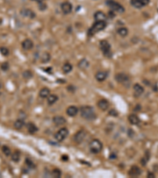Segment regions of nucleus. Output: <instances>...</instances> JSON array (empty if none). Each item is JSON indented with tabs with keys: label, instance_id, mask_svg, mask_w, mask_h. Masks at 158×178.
Wrapping results in <instances>:
<instances>
[{
	"label": "nucleus",
	"instance_id": "nucleus-1",
	"mask_svg": "<svg viewBox=\"0 0 158 178\" xmlns=\"http://www.w3.org/2000/svg\"><path fill=\"white\" fill-rule=\"evenodd\" d=\"M81 116L82 118L87 120H94L96 118V112L93 107L91 106H82L80 109Z\"/></svg>",
	"mask_w": 158,
	"mask_h": 178
},
{
	"label": "nucleus",
	"instance_id": "nucleus-2",
	"mask_svg": "<svg viewBox=\"0 0 158 178\" xmlns=\"http://www.w3.org/2000/svg\"><path fill=\"white\" fill-rule=\"evenodd\" d=\"M103 149L102 143L98 139H93L89 143V150L93 153H98Z\"/></svg>",
	"mask_w": 158,
	"mask_h": 178
},
{
	"label": "nucleus",
	"instance_id": "nucleus-3",
	"mask_svg": "<svg viewBox=\"0 0 158 178\" xmlns=\"http://www.w3.org/2000/svg\"><path fill=\"white\" fill-rule=\"evenodd\" d=\"M106 27V23L105 21H96V23H94V25L92 26L89 31V34L90 36H93L95 33H98V32L103 30Z\"/></svg>",
	"mask_w": 158,
	"mask_h": 178
},
{
	"label": "nucleus",
	"instance_id": "nucleus-4",
	"mask_svg": "<svg viewBox=\"0 0 158 178\" xmlns=\"http://www.w3.org/2000/svg\"><path fill=\"white\" fill-rule=\"evenodd\" d=\"M68 134H69L68 129L66 127H63L56 132V134L55 135V139L58 142H62L67 137Z\"/></svg>",
	"mask_w": 158,
	"mask_h": 178
},
{
	"label": "nucleus",
	"instance_id": "nucleus-5",
	"mask_svg": "<svg viewBox=\"0 0 158 178\" xmlns=\"http://www.w3.org/2000/svg\"><path fill=\"white\" fill-rule=\"evenodd\" d=\"M100 45H101V48L103 52V53L107 56V57L110 58L112 56V53H111V45L107 41V40H101V43H100Z\"/></svg>",
	"mask_w": 158,
	"mask_h": 178
},
{
	"label": "nucleus",
	"instance_id": "nucleus-6",
	"mask_svg": "<svg viewBox=\"0 0 158 178\" xmlns=\"http://www.w3.org/2000/svg\"><path fill=\"white\" fill-rule=\"evenodd\" d=\"M107 4L112 9L115 11V12H117V13H119V14H122L124 12V8L122 5H120L119 3H116L115 2L114 0H107Z\"/></svg>",
	"mask_w": 158,
	"mask_h": 178
},
{
	"label": "nucleus",
	"instance_id": "nucleus-7",
	"mask_svg": "<svg viewBox=\"0 0 158 178\" xmlns=\"http://www.w3.org/2000/svg\"><path fill=\"white\" fill-rule=\"evenodd\" d=\"M86 135V133L84 130H81L79 132H78L75 135H74V141L76 143L78 144H80L83 142V140H84L85 137Z\"/></svg>",
	"mask_w": 158,
	"mask_h": 178
},
{
	"label": "nucleus",
	"instance_id": "nucleus-8",
	"mask_svg": "<svg viewBox=\"0 0 158 178\" xmlns=\"http://www.w3.org/2000/svg\"><path fill=\"white\" fill-rule=\"evenodd\" d=\"M115 80L120 83L125 84V83H128L129 77L127 75L123 74V73H119V74H117L115 75Z\"/></svg>",
	"mask_w": 158,
	"mask_h": 178
},
{
	"label": "nucleus",
	"instance_id": "nucleus-9",
	"mask_svg": "<svg viewBox=\"0 0 158 178\" xmlns=\"http://www.w3.org/2000/svg\"><path fill=\"white\" fill-rule=\"evenodd\" d=\"M141 173H142V171H141V169L137 166V165H133L130 171H129V175L132 177H135V176H138Z\"/></svg>",
	"mask_w": 158,
	"mask_h": 178
},
{
	"label": "nucleus",
	"instance_id": "nucleus-10",
	"mask_svg": "<svg viewBox=\"0 0 158 178\" xmlns=\"http://www.w3.org/2000/svg\"><path fill=\"white\" fill-rule=\"evenodd\" d=\"M61 9L64 14H70L72 10V5L69 2H64L61 5Z\"/></svg>",
	"mask_w": 158,
	"mask_h": 178
},
{
	"label": "nucleus",
	"instance_id": "nucleus-11",
	"mask_svg": "<svg viewBox=\"0 0 158 178\" xmlns=\"http://www.w3.org/2000/svg\"><path fill=\"white\" fill-rule=\"evenodd\" d=\"M97 106L100 108V109H101L102 111H106L107 109L109 108V102L107 100L101 99L97 102Z\"/></svg>",
	"mask_w": 158,
	"mask_h": 178
},
{
	"label": "nucleus",
	"instance_id": "nucleus-12",
	"mask_svg": "<svg viewBox=\"0 0 158 178\" xmlns=\"http://www.w3.org/2000/svg\"><path fill=\"white\" fill-rule=\"evenodd\" d=\"M53 123L56 126H62L66 123V120L63 116H56L53 118Z\"/></svg>",
	"mask_w": 158,
	"mask_h": 178
},
{
	"label": "nucleus",
	"instance_id": "nucleus-13",
	"mask_svg": "<svg viewBox=\"0 0 158 178\" xmlns=\"http://www.w3.org/2000/svg\"><path fill=\"white\" fill-rule=\"evenodd\" d=\"M78 113V109L74 105L70 106L67 108V109H66V114H67L69 116H71V117L75 116Z\"/></svg>",
	"mask_w": 158,
	"mask_h": 178
},
{
	"label": "nucleus",
	"instance_id": "nucleus-14",
	"mask_svg": "<svg viewBox=\"0 0 158 178\" xmlns=\"http://www.w3.org/2000/svg\"><path fill=\"white\" fill-rule=\"evenodd\" d=\"M21 46L23 48V49H25V50H30L33 47V42L30 39H26L22 42Z\"/></svg>",
	"mask_w": 158,
	"mask_h": 178
},
{
	"label": "nucleus",
	"instance_id": "nucleus-15",
	"mask_svg": "<svg viewBox=\"0 0 158 178\" xmlns=\"http://www.w3.org/2000/svg\"><path fill=\"white\" fill-rule=\"evenodd\" d=\"M107 77V73L106 71H99L96 74V79L98 82H103Z\"/></svg>",
	"mask_w": 158,
	"mask_h": 178
},
{
	"label": "nucleus",
	"instance_id": "nucleus-16",
	"mask_svg": "<svg viewBox=\"0 0 158 178\" xmlns=\"http://www.w3.org/2000/svg\"><path fill=\"white\" fill-rule=\"evenodd\" d=\"M134 92L135 96L139 97L144 93V88L139 84H135L134 86Z\"/></svg>",
	"mask_w": 158,
	"mask_h": 178
},
{
	"label": "nucleus",
	"instance_id": "nucleus-17",
	"mask_svg": "<svg viewBox=\"0 0 158 178\" xmlns=\"http://www.w3.org/2000/svg\"><path fill=\"white\" fill-rule=\"evenodd\" d=\"M128 120H129V122L133 125H138L140 123V119L135 114L130 115L129 117H128Z\"/></svg>",
	"mask_w": 158,
	"mask_h": 178
},
{
	"label": "nucleus",
	"instance_id": "nucleus-18",
	"mask_svg": "<svg viewBox=\"0 0 158 178\" xmlns=\"http://www.w3.org/2000/svg\"><path fill=\"white\" fill-rule=\"evenodd\" d=\"M94 18L96 21H104L107 18L106 15L102 12V11H97L94 14Z\"/></svg>",
	"mask_w": 158,
	"mask_h": 178
},
{
	"label": "nucleus",
	"instance_id": "nucleus-19",
	"mask_svg": "<svg viewBox=\"0 0 158 178\" xmlns=\"http://www.w3.org/2000/svg\"><path fill=\"white\" fill-rule=\"evenodd\" d=\"M58 99H59V98H58L57 95L50 94L47 98V104H49V105H52V104H54L58 101Z\"/></svg>",
	"mask_w": 158,
	"mask_h": 178
},
{
	"label": "nucleus",
	"instance_id": "nucleus-20",
	"mask_svg": "<svg viewBox=\"0 0 158 178\" xmlns=\"http://www.w3.org/2000/svg\"><path fill=\"white\" fill-rule=\"evenodd\" d=\"M78 67L81 70H86L89 67V63L88 62V60H86V59H83L81 60L79 63H78Z\"/></svg>",
	"mask_w": 158,
	"mask_h": 178
},
{
	"label": "nucleus",
	"instance_id": "nucleus-21",
	"mask_svg": "<svg viewBox=\"0 0 158 178\" xmlns=\"http://www.w3.org/2000/svg\"><path fill=\"white\" fill-rule=\"evenodd\" d=\"M25 124H26V122H25L24 119H18L15 121L14 126L16 129H21L25 126Z\"/></svg>",
	"mask_w": 158,
	"mask_h": 178
},
{
	"label": "nucleus",
	"instance_id": "nucleus-22",
	"mask_svg": "<svg viewBox=\"0 0 158 178\" xmlns=\"http://www.w3.org/2000/svg\"><path fill=\"white\" fill-rule=\"evenodd\" d=\"M39 95L42 98H47L50 95V90L48 88H43L39 93Z\"/></svg>",
	"mask_w": 158,
	"mask_h": 178
},
{
	"label": "nucleus",
	"instance_id": "nucleus-23",
	"mask_svg": "<svg viewBox=\"0 0 158 178\" xmlns=\"http://www.w3.org/2000/svg\"><path fill=\"white\" fill-rule=\"evenodd\" d=\"M27 128H28L29 132L31 133V134H34V133H36L38 131L37 127L33 123H29L27 124Z\"/></svg>",
	"mask_w": 158,
	"mask_h": 178
},
{
	"label": "nucleus",
	"instance_id": "nucleus-24",
	"mask_svg": "<svg viewBox=\"0 0 158 178\" xmlns=\"http://www.w3.org/2000/svg\"><path fill=\"white\" fill-rule=\"evenodd\" d=\"M21 14H23L24 16H26V17H29L30 18H33L35 17V14L32 10H28V9H24L21 10Z\"/></svg>",
	"mask_w": 158,
	"mask_h": 178
},
{
	"label": "nucleus",
	"instance_id": "nucleus-25",
	"mask_svg": "<svg viewBox=\"0 0 158 178\" xmlns=\"http://www.w3.org/2000/svg\"><path fill=\"white\" fill-rule=\"evenodd\" d=\"M73 69V67L70 63H65L64 65L63 66V71L65 73V74H68V73H70Z\"/></svg>",
	"mask_w": 158,
	"mask_h": 178
},
{
	"label": "nucleus",
	"instance_id": "nucleus-26",
	"mask_svg": "<svg viewBox=\"0 0 158 178\" xmlns=\"http://www.w3.org/2000/svg\"><path fill=\"white\" fill-rule=\"evenodd\" d=\"M20 158H21V153L19 151H18V150L14 151V153L11 156L12 161H14V162H18V161H20Z\"/></svg>",
	"mask_w": 158,
	"mask_h": 178
},
{
	"label": "nucleus",
	"instance_id": "nucleus-27",
	"mask_svg": "<svg viewBox=\"0 0 158 178\" xmlns=\"http://www.w3.org/2000/svg\"><path fill=\"white\" fill-rule=\"evenodd\" d=\"M117 33L121 37H126L128 34V29L125 27H121L117 30Z\"/></svg>",
	"mask_w": 158,
	"mask_h": 178
},
{
	"label": "nucleus",
	"instance_id": "nucleus-28",
	"mask_svg": "<svg viewBox=\"0 0 158 178\" xmlns=\"http://www.w3.org/2000/svg\"><path fill=\"white\" fill-rule=\"evenodd\" d=\"M41 62L42 63H47L50 60H51V55H50L49 53L47 52H45L42 55V56H41Z\"/></svg>",
	"mask_w": 158,
	"mask_h": 178
},
{
	"label": "nucleus",
	"instance_id": "nucleus-29",
	"mask_svg": "<svg viewBox=\"0 0 158 178\" xmlns=\"http://www.w3.org/2000/svg\"><path fill=\"white\" fill-rule=\"evenodd\" d=\"M52 176H54V177L59 178V177L61 176L62 172H61L60 169H53V171H52Z\"/></svg>",
	"mask_w": 158,
	"mask_h": 178
},
{
	"label": "nucleus",
	"instance_id": "nucleus-30",
	"mask_svg": "<svg viewBox=\"0 0 158 178\" xmlns=\"http://www.w3.org/2000/svg\"><path fill=\"white\" fill-rule=\"evenodd\" d=\"M2 150L6 156H10L11 155V150H10V147H8L7 146H3V148H2Z\"/></svg>",
	"mask_w": 158,
	"mask_h": 178
},
{
	"label": "nucleus",
	"instance_id": "nucleus-31",
	"mask_svg": "<svg viewBox=\"0 0 158 178\" xmlns=\"http://www.w3.org/2000/svg\"><path fill=\"white\" fill-rule=\"evenodd\" d=\"M23 77L25 78H26V79H29L32 77V73L30 71V70H26V71H24L23 72Z\"/></svg>",
	"mask_w": 158,
	"mask_h": 178
},
{
	"label": "nucleus",
	"instance_id": "nucleus-32",
	"mask_svg": "<svg viewBox=\"0 0 158 178\" xmlns=\"http://www.w3.org/2000/svg\"><path fill=\"white\" fill-rule=\"evenodd\" d=\"M130 3H131V5L133 6H135L136 8H142V7H143L142 5L140 4V3L138 1V0H131Z\"/></svg>",
	"mask_w": 158,
	"mask_h": 178
},
{
	"label": "nucleus",
	"instance_id": "nucleus-33",
	"mask_svg": "<svg viewBox=\"0 0 158 178\" xmlns=\"http://www.w3.org/2000/svg\"><path fill=\"white\" fill-rule=\"evenodd\" d=\"M0 52H1L2 55H3L5 56L9 55V50H8V48H6L5 47H2L1 48H0Z\"/></svg>",
	"mask_w": 158,
	"mask_h": 178
},
{
	"label": "nucleus",
	"instance_id": "nucleus-34",
	"mask_svg": "<svg viewBox=\"0 0 158 178\" xmlns=\"http://www.w3.org/2000/svg\"><path fill=\"white\" fill-rule=\"evenodd\" d=\"M1 69L3 70H5V71L9 69V64H8L7 62H5V63H3L2 64V65H1Z\"/></svg>",
	"mask_w": 158,
	"mask_h": 178
},
{
	"label": "nucleus",
	"instance_id": "nucleus-35",
	"mask_svg": "<svg viewBox=\"0 0 158 178\" xmlns=\"http://www.w3.org/2000/svg\"><path fill=\"white\" fill-rule=\"evenodd\" d=\"M138 1L140 3V4L142 5V6H145L146 5H148L150 2V0H138Z\"/></svg>",
	"mask_w": 158,
	"mask_h": 178
},
{
	"label": "nucleus",
	"instance_id": "nucleus-36",
	"mask_svg": "<svg viewBox=\"0 0 158 178\" xmlns=\"http://www.w3.org/2000/svg\"><path fill=\"white\" fill-rule=\"evenodd\" d=\"M26 164L28 165V166H29V167H31V168H34V167H35L34 163H33L32 161L30 159H29V158H27V159H26Z\"/></svg>",
	"mask_w": 158,
	"mask_h": 178
},
{
	"label": "nucleus",
	"instance_id": "nucleus-37",
	"mask_svg": "<svg viewBox=\"0 0 158 178\" xmlns=\"http://www.w3.org/2000/svg\"><path fill=\"white\" fill-rule=\"evenodd\" d=\"M40 3V7H39V9L40 10H44L46 8H47V6H46V4H44L43 2L42 3Z\"/></svg>",
	"mask_w": 158,
	"mask_h": 178
},
{
	"label": "nucleus",
	"instance_id": "nucleus-38",
	"mask_svg": "<svg viewBox=\"0 0 158 178\" xmlns=\"http://www.w3.org/2000/svg\"><path fill=\"white\" fill-rule=\"evenodd\" d=\"M109 114H110L111 116H118V112H116L115 110L112 109V110H111V111L109 112Z\"/></svg>",
	"mask_w": 158,
	"mask_h": 178
},
{
	"label": "nucleus",
	"instance_id": "nucleus-39",
	"mask_svg": "<svg viewBox=\"0 0 158 178\" xmlns=\"http://www.w3.org/2000/svg\"><path fill=\"white\" fill-rule=\"evenodd\" d=\"M62 160H63V161H67V160H68V157H67V156H65V155H63Z\"/></svg>",
	"mask_w": 158,
	"mask_h": 178
},
{
	"label": "nucleus",
	"instance_id": "nucleus-40",
	"mask_svg": "<svg viewBox=\"0 0 158 178\" xmlns=\"http://www.w3.org/2000/svg\"><path fill=\"white\" fill-rule=\"evenodd\" d=\"M155 176V175L153 174V173H148V177H154Z\"/></svg>",
	"mask_w": 158,
	"mask_h": 178
},
{
	"label": "nucleus",
	"instance_id": "nucleus-41",
	"mask_svg": "<svg viewBox=\"0 0 158 178\" xmlns=\"http://www.w3.org/2000/svg\"><path fill=\"white\" fill-rule=\"evenodd\" d=\"M34 1H36V2H37V3H42L44 0H34Z\"/></svg>",
	"mask_w": 158,
	"mask_h": 178
},
{
	"label": "nucleus",
	"instance_id": "nucleus-42",
	"mask_svg": "<svg viewBox=\"0 0 158 178\" xmlns=\"http://www.w3.org/2000/svg\"><path fill=\"white\" fill-rule=\"evenodd\" d=\"M0 88H1V83H0Z\"/></svg>",
	"mask_w": 158,
	"mask_h": 178
}]
</instances>
